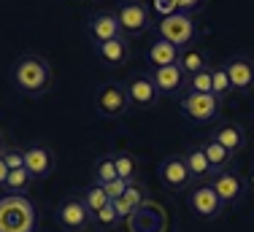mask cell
Segmentation results:
<instances>
[{"instance_id":"1","label":"cell","mask_w":254,"mask_h":232,"mask_svg":"<svg viewBox=\"0 0 254 232\" xmlns=\"http://www.w3.org/2000/svg\"><path fill=\"white\" fill-rule=\"evenodd\" d=\"M52 81H54L52 65L41 54H22L11 65V84L25 97H44L52 89Z\"/></svg>"},{"instance_id":"2","label":"cell","mask_w":254,"mask_h":232,"mask_svg":"<svg viewBox=\"0 0 254 232\" xmlns=\"http://www.w3.org/2000/svg\"><path fill=\"white\" fill-rule=\"evenodd\" d=\"M35 208L27 197L3 194L0 197V232H35Z\"/></svg>"},{"instance_id":"3","label":"cell","mask_w":254,"mask_h":232,"mask_svg":"<svg viewBox=\"0 0 254 232\" xmlns=\"http://www.w3.org/2000/svg\"><path fill=\"white\" fill-rule=\"evenodd\" d=\"M92 106L95 114L103 116V119H122L132 111L130 106V97H127V89L122 81H106L98 87V92L92 97Z\"/></svg>"},{"instance_id":"4","label":"cell","mask_w":254,"mask_h":232,"mask_svg":"<svg viewBox=\"0 0 254 232\" xmlns=\"http://www.w3.org/2000/svg\"><path fill=\"white\" fill-rule=\"evenodd\" d=\"M179 111L181 116L197 121V124H208V121H216L222 116V100L203 92H184L179 97Z\"/></svg>"},{"instance_id":"5","label":"cell","mask_w":254,"mask_h":232,"mask_svg":"<svg viewBox=\"0 0 254 232\" xmlns=\"http://www.w3.org/2000/svg\"><path fill=\"white\" fill-rule=\"evenodd\" d=\"M157 33H160V38L168 41V44L187 49V46L195 44V38H197V24L190 14H171L157 24Z\"/></svg>"},{"instance_id":"6","label":"cell","mask_w":254,"mask_h":232,"mask_svg":"<svg viewBox=\"0 0 254 232\" xmlns=\"http://www.w3.org/2000/svg\"><path fill=\"white\" fill-rule=\"evenodd\" d=\"M57 224L65 232H87L95 224V216L89 213V208L78 194H68L57 205Z\"/></svg>"},{"instance_id":"7","label":"cell","mask_w":254,"mask_h":232,"mask_svg":"<svg viewBox=\"0 0 254 232\" xmlns=\"http://www.w3.org/2000/svg\"><path fill=\"white\" fill-rule=\"evenodd\" d=\"M117 19H119V27H122V35L127 38H135V35H143L152 30V11L146 8L143 3L138 0H130V3H122L117 8Z\"/></svg>"},{"instance_id":"8","label":"cell","mask_w":254,"mask_h":232,"mask_svg":"<svg viewBox=\"0 0 254 232\" xmlns=\"http://www.w3.org/2000/svg\"><path fill=\"white\" fill-rule=\"evenodd\" d=\"M187 203H190V211L195 213L200 222H214V219H219V213L225 211V205L216 197V192L211 184H195L190 189V194H187Z\"/></svg>"},{"instance_id":"9","label":"cell","mask_w":254,"mask_h":232,"mask_svg":"<svg viewBox=\"0 0 254 232\" xmlns=\"http://www.w3.org/2000/svg\"><path fill=\"white\" fill-rule=\"evenodd\" d=\"M211 186H214V192H216V197L222 200V205H238L241 200H244V194H246V178L238 173V170H219V173L214 175V178L208 181Z\"/></svg>"},{"instance_id":"10","label":"cell","mask_w":254,"mask_h":232,"mask_svg":"<svg viewBox=\"0 0 254 232\" xmlns=\"http://www.w3.org/2000/svg\"><path fill=\"white\" fill-rule=\"evenodd\" d=\"M125 89H127V97H130V106L132 108H154L157 100H160V92H157L154 81L149 78V73H132L130 78L125 81Z\"/></svg>"},{"instance_id":"11","label":"cell","mask_w":254,"mask_h":232,"mask_svg":"<svg viewBox=\"0 0 254 232\" xmlns=\"http://www.w3.org/2000/svg\"><path fill=\"white\" fill-rule=\"evenodd\" d=\"M149 78L154 81L157 92L168 97H181L187 92V73L179 65H168V68H149Z\"/></svg>"},{"instance_id":"12","label":"cell","mask_w":254,"mask_h":232,"mask_svg":"<svg viewBox=\"0 0 254 232\" xmlns=\"http://www.w3.org/2000/svg\"><path fill=\"white\" fill-rule=\"evenodd\" d=\"M157 173H160L162 186L171 189V192H184L192 184V175H190L184 157H165L160 162V168H157Z\"/></svg>"},{"instance_id":"13","label":"cell","mask_w":254,"mask_h":232,"mask_svg":"<svg viewBox=\"0 0 254 232\" xmlns=\"http://www.w3.org/2000/svg\"><path fill=\"white\" fill-rule=\"evenodd\" d=\"M54 165H57V160H54L49 146L33 143L25 149V170L33 175V181H46L54 173Z\"/></svg>"},{"instance_id":"14","label":"cell","mask_w":254,"mask_h":232,"mask_svg":"<svg viewBox=\"0 0 254 232\" xmlns=\"http://www.w3.org/2000/svg\"><path fill=\"white\" fill-rule=\"evenodd\" d=\"M87 33L92 38V44H106L111 38H119L122 27H119L117 11H98V14H92L87 22Z\"/></svg>"},{"instance_id":"15","label":"cell","mask_w":254,"mask_h":232,"mask_svg":"<svg viewBox=\"0 0 254 232\" xmlns=\"http://www.w3.org/2000/svg\"><path fill=\"white\" fill-rule=\"evenodd\" d=\"M230 84H233V92L238 95H249L254 92V59L249 57H233L225 62Z\"/></svg>"},{"instance_id":"16","label":"cell","mask_w":254,"mask_h":232,"mask_svg":"<svg viewBox=\"0 0 254 232\" xmlns=\"http://www.w3.org/2000/svg\"><path fill=\"white\" fill-rule=\"evenodd\" d=\"M95 54L108 68H122V65L130 62V38L119 35V38H111L106 44H95Z\"/></svg>"},{"instance_id":"17","label":"cell","mask_w":254,"mask_h":232,"mask_svg":"<svg viewBox=\"0 0 254 232\" xmlns=\"http://www.w3.org/2000/svg\"><path fill=\"white\" fill-rule=\"evenodd\" d=\"M111 203H114V208H117L119 219H122V222H127V219L135 216V211H141L143 205H146V189H143L141 181H132V184H127L122 197H119V200H111Z\"/></svg>"},{"instance_id":"18","label":"cell","mask_w":254,"mask_h":232,"mask_svg":"<svg viewBox=\"0 0 254 232\" xmlns=\"http://www.w3.org/2000/svg\"><path fill=\"white\" fill-rule=\"evenodd\" d=\"M211 138H214L219 146H225L233 157L241 154V151L246 149V130L241 124H235V121H225V124H219L214 132H211Z\"/></svg>"},{"instance_id":"19","label":"cell","mask_w":254,"mask_h":232,"mask_svg":"<svg viewBox=\"0 0 254 232\" xmlns=\"http://www.w3.org/2000/svg\"><path fill=\"white\" fill-rule=\"evenodd\" d=\"M184 162H187V168H190V175H192L195 184H208V181L216 175V170L211 168L203 146H192L190 151H184Z\"/></svg>"},{"instance_id":"20","label":"cell","mask_w":254,"mask_h":232,"mask_svg":"<svg viewBox=\"0 0 254 232\" xmlns=\"http://www.w3.org/2000/svg\"><path fill=\"white\" fill-rule=\"evenodd\" d=\"M181 49L168 44V41L157 38L152 46L146 49V65L149 68H168V65H179Z\"/></svg>"},{"instance_id":"21","label":"cell","mask_w":254,"mask_h":232,"mask_svg":"<svg viewBox=\"0 0 254 232\" xmlns=\"http://www.w3.org/2000/svg\"><path fill=\"white\" fill-rule=\"evenodd\" d=\"M179 68L187 73V76H195L205 68H211V59H208V52L205 49H197V46H187L181 49V57H179Z\"/></svg>"},{"instance_id":"22","label":"cell","mask_w":254,"mask_h":232,"mask_svg":"<svg viewBox=\"0 0 254 232\" xmlns=\"http://www.w3.org/2000/svg\"><path fill=\"white\" fill-rule=\"evenodd\" d=\"M114 157V165H117V175L127 184H132V181H138V173H141V162H138V157L132 154V151H117Z\"/></svg>"},{"instance_id":"23","label":"cell","mask_w":254,"mask_h":232,"mask_svg":"<svg viewBox=\"0 0 254 232\" xmlns=\"http://www.w3.org/2000/svg\"><path fill=\"white\" fill-rule=\"evenodd\" d=\"M203 151H205V157H208V162H211V168L219 173V170H227L230 168V162H233V154L225 149V146H219L214 138H205L203 140Z\"/></svg>"},{"instance_id":"24","label":"cell","mask_w":254,"mask_h":232,"mask_svg":"<svg viewBox=\"0 0 254 232\" xmlns=\"http://www.w3.org/2000/svg\"><path fill=\"white\" fill-rule=\"evenodd\" d=\"M114 178H119V175H117V165H114V157L111 154L98 157L95 165H92V184L106 186L108 181H114Z\"/></svg>"},{"instance_id":"25","label":"cell","mask_w":254,"mask_h":232,"mask_svg":"<svg viewBox=\"0 0 254 232\" xmlns=\"http://www.w3.org/2000/svg\"><path fill=\"white\" fill-rule=\"evenodd\" d=\"M230 92H233V84H230L225 62H222V65H211V95L219 97V100L225 103V97Z\"/></svg>"},{"instance_id":"26","label":"cell","mask_w":254,"mask_h":232,"mask_svg":"<svg viewBox=\"0 0 254 232\" xmlns=\"http://www.w3.org/2000/svg\"><path fill=\"white\" fill-rule=\"evenodd\" d=\"M30 186H33V175H30L25 168H19V170H11V173H8V181H5L3 192L25 197V194L30 192Z\"/></svg>"},{"instance_id":"27","label":"cell","mask_w":254,"mask_h":232,"mask_svg":"<svg viewBox=\"0 0 254 232\" xmlns=\"http://www.w3.org/2000/svg\"><path fill=\"white\" fill-rule=\"evenodd\" d=\"M81 200H84V205L89 208V213H92V216H95L100 208H106V205L111 203V200H108V194L103 192L100 184H89V186L81 192Z\"/></svg>"},{"instance_id":"28","label":"cell","mask_w":254,"mask_h":232,"mask_svg":"<svg viewBox=\"0 0 254 232\" xmlns=\"http://www.w3.org/2000/svg\"><path fill=\"white\" fill-rule=\"evenodd\" d=\"M187 92H203L211 95V68H205L195 76H187Z\"/></svg>"},{"instance_id":"29","label":"cell","mask_w":254,"mask_h":232,"mask_svg":"<svg viewBox=\"0 0 254 232\" xmlns=\"http://www.w3.org/2000/svg\"><path fill=\"white\" fill-rule=\"evenodd\" d=\"M95 224H100L103 230H117L119 224H125L122 219H119L117 208H114V203H108L106 208H100L98 213H95Z\"/></svg>"},{"instance_id":"30","label":"cell","mask_w":254,"mask_h":232,"mask_svg":"<svg viewBox=\"0 0 254 232\" xmlns=\"http://www.w3.org/2000/svg\"><path fill=\"white\" fill-rule=\"evenodd\" d=\"M0 157H3V162L8 170L25 168V149H19V146H5V149L0 151Z\"/></svg>"},{"instance_id":"31","label":"cell","mask_w":254,"mask_h":232,"mask_svg":"<svg viewBox=\"0 0 254 232\" xmlns=\"http://www.w3.org/2000/svg\"><path fill=\"white\" fill-rule=\"evenodd\" d=\"M125 189H127V181L122 178H114V181H108L106 186H103V192L108 194V200H119L125 194Z\"/></svg>"},{"instance_id":"32","label":"cell","mask_w":254,"mask_h":232,"mask_svg":"<svg viewBox=\"0 0 254 232\" xmlns=\"http://www.w3.org/2000/svg\"><path fill=\"white\" fill-rule=\"evenodd\" d=\"M8 173H11V170L5 168L3 157H0V189H3V186H5V181H8Z\"/></svg>"},{"instance_id":"33","label":"cell","mask_w":254,"mask_h":232,"mask_svg":"<svg viewBox=\"0 0 254 232\" xmlns=\"http://www.w3.org/2000/svg\"><path fill=\"white\" fill-rule=\"evenodd\" d=\"M246 186H252V189H254V165H252L249 175H246Z\"/></svg>"},{"instance_id":"34","label":"cell","mask_w":254,"mask_h":232,"mask_svg":"<svg viewBox=\"0 0 254 232\" xmlns=\"http://www.w3.org/2000/svg\"><path fill=\"white\" fill-rule=\"evenodd\" d=\"M5 146H8V143H5V138H3V130H0V151H3Z\"/></svg>"}]
</instances>
